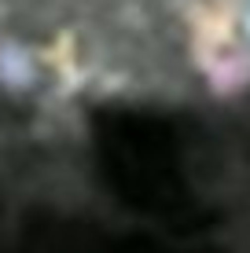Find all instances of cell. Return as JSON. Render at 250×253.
Segmentation results:
<instances>
[{"label": "cell", "instance_id": "obj_1", "mask_svg": "<svg viewBox=\"0 0 250 253\" xmlns=\"http://www.w3.org/2000/svg\"><path fill=\"white\" fill-rule=\"evenodd\" d=\"M0 88L195 103L250 92V0H0Z\"/></svg>", "mask_w": 250, "mask_h": 253}]
</instances>
